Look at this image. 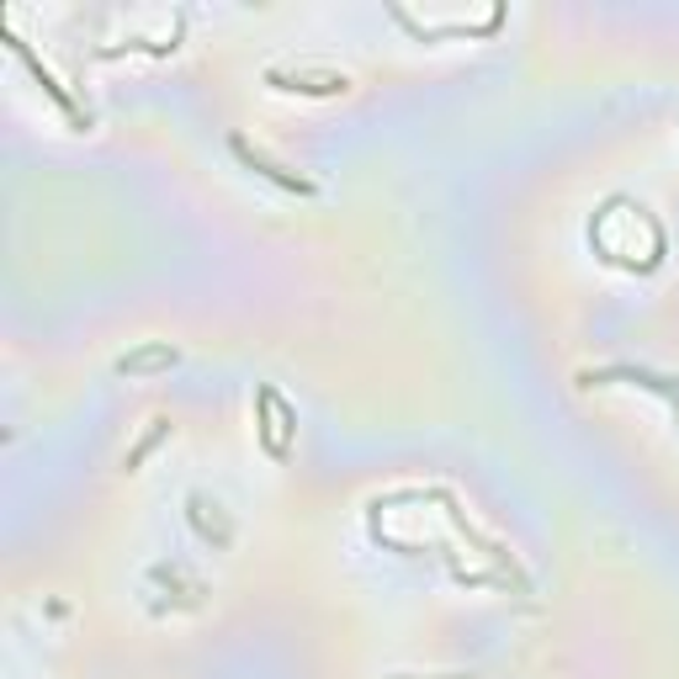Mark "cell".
I'll use <instances>...</instances> for the list:
<instances>
[{
    "label": "cell",
    "mask_w": 679,
    "mask_h": 679,
    "mask_svg": "<svg viewBox=\"0 0 679 679\" xmlns=\"http://www.w3.org/2000/svg\"><path fill=\"white\" fill-rule=\"evenodd\" d=\"M234 154H240L244 165L255 170V175H266V181H276L282 192H303V196H314V181H303V175H292V170H282V165H271L261 149H250L244 139H234Z\"/></svg>",
    "instance_id": "1"
},
{
    "label": "cell",
    "mask_w": 679,
    "mask_h": 679,
    "mask_svg": "<svg viewBox=\"0 0 679 679\" xmlns=\"http://www.w3.org/2000/svg\"><path fill=\"white\" fill-rule=\"evenodd\" d=\"M170 362H175L170 345H149V351H139V356H122L118 372H149V366H170Z\"/></svg>",
    "instance_id": "2"
}]
</instances>
